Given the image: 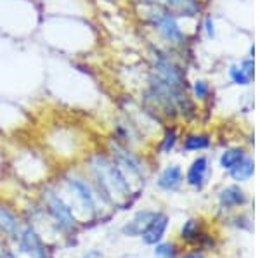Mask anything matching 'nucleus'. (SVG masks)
Segmentation results:
<instances>
[{
  "label": "nucleus",
  "mask_w": 260,
  "mask_h": 258,
  "mask_svg": "<svg viewBox=\"0 0 260 258\" xmlns=\"http://www.w3.org/2000/svg\"><path fill=\"white\" fill-rule=\"evenodd\" d=\"M87 165L99 196L113 205H125L128 201L132 196V182L110 155L95 153L87 160Z\"/></svg>",
  "instance_id": "obj_1"
},
{
  "label": "nucleus",
  "mask_w": 260,
  "mask_h": 258,
  "mask_svg": "<svg viewBox=\"0 0 260 258\" xmlns=\"http://www.w3.org/2000/svg\"><path fill=\"white\" fill-rule=\"evenodd\" d=\"M149 23L165 44L172 45V47H182L186 44V33L180 26L179 18L175 14H172L170 11H167L165 7L163 9H154L151 12Z\"/></svg>",
  "instance_id": "obj_2"
},
{
  "label": "nucleus",
  "mask_w": 260,
  "mask_h": 258,
  "mask_svg": "<svg viewBox=\"0 0 260 258\" xmlns=\"http://www.w3.org/2000/svg\"><path fill=\"white\" fill-rule=\"evenodd\" d=\"M110 149V156L116 161V165L121 168V172L127 175L130 182L137 180V182H144L146 178V168L142 163L141 156H137L136 153H132L128 149V145L120 144L118 140L111 139L108 144Z\"/></svg>",
  "instance_id": "obj_3"
},
{
  "label": "nucleus",
  "mask_w": 260,
  "mask_h": 258,
  "mask_svg": "<svg viewBox=\"0 0 260 258\" xmlns=\"http://www.w3.org/2000/svg\"><path fill=\"white\" fill-rule=\"evenodd\" d=\"M64 186L70 191V194L73 196L75 203L82 208L83 211H87L89 215H94L98 210L95 199H98V191L94 189V186L89 180H85L82 175H66L64 177Z\"/></svg>",
  "instance_id": "obj_4"
},
{
  "label": "nucleus",
  "mask_w": 260,
  "mask_h": 258,
  "mask_svg": "<svg viewBox=\"0 0 260 258\" xmlns=\"http://www.w3.org/2000/svg\"><path fill=\"white\" fill-rule=\"evenodd\" d=\"M42 199H44L45 206H47L50 217L56 220L57 227L62 229V231H70V229H73V226H75L73 210H71V206L56 193V191L45 189L44 193H42Z\"/></svg>",
  "instance_id": "obj_5"
},
{
  "label": "nucleus",
  "mask_w": 260,
  "mask_h": 258,
  "mask_svg": "<svg viewBox=\"0 0 260 258\" xmlns=\"http://www.w3.org/2000/svg\"><path fill=\"white\" fill-rule=\"evenodd\" d=\"M208 173H210V160H208L205 155H200L191 161L184 180H186L187 186H191L192 189L200 191V189H203L205 184H207Z\"/></svg>",
  "instance_id": "obj_6"
},
{
  "label": "nucleus",
  "mask_w": 260,
  "mask_h": 258,
  "mask_svg": "<svg viewBox=\"0 0 260 258\" xmlns=\"http://www.w3.org/2000/svg\"><path fill=\"white\" fill-rule=\"evenodd\" d=\"M156 184L161 191H167V193L179 191L180 186L184 184V172H182V168H180V165L174 163V165L165 166L160 175H158Z\"/></svg>",
  "instance_id": "obj_7"
},
{
  "label": "nucleus",
  "mask_w": 260,
  "mask_h": 258,
  "mask_svg": "<svg viewBox=\"0 0 260 258\" xmlns=\"http://www.w3.org/2000/svg\"><path fill=\"white\" fill-rule=\"evenodd\" d=\"M169 215L165 213H160V211H156V215H154V218L149 222V226L146 227V231L142 232V241H144L146 244H158L161 243L163 236H165L167 232V227H169Z\"/></svg>",
  "instance_id": "obj_8"
},
{
  "label": "nucleus",
  "mask_w": 260,
  "mask_h": 258,
  "mask_svg": "<svg viewBox=\"0 0 260 258\" xmlns=\"http://www.w3.org/2000/svg\"><path fill=\"white\" fill-rule=\"evenodd\" d=\"M19 244H21V249L33 258H47V255H45V246H44V243H42L40 236L37 234L31 227H26L21 232Z\"/></svg>",
  "instance_id": "obj_9"
},
{
  "label": "nucleus",
  "mask_w": 260,
  "mask_h": 258,
  "mask_svg": "<svg viewBox=\"0 0 260 258\" xmlns=\"http://www.w3.org/2000/svg\"><path fill=\"white\" fill-rule=\"evenodd\" d=\"M156 211H151V210H142V211H137L136 215L132 217L130 222H127L121 229L125 236H130V238H136V236H141L142 232L146 231V227L149 226V222L154 218Z\"/></svg>",
  "instance_id": "obj_10"
},
{
  "label": "nucleus",
  "mask_w": 260,
  "mask_h": 258,
  "mask_svg": "<svg viewBox=\"0 0 260 258\" xmlns=\"http://www.w3.org/2000/svg\"><path fill=\"white\" fill-rule=\"evenodd\" d=\"M246 201L248 196L240 186H228L219 193V203L222 208H240Z\"/></svg>",
  "instance_id": "obj_11"
},
{
  "label": "nucleus",
  "mask_w": 260,
  "mask_h": 258,
  "mask_svg": "<svg viewBox=\"0 0 260 258\" xmlns=\"http://www.w3.org/2000/svg\"><path fill=\"white\" fill-rule=\"evenodd\" d=\"M0 232L11 236V238H19V220L9 208L0 205Z\"/></svg>",
  "instance_id": "obj_12"
},
{
  "label": "nucleus",
  "mask_w": 260,
  "mask_h": 258,
  "mask_svg": "<svg viewBox=\"0 0 260 258\" xmlns=\"http://www.w3.org/2000/svg\"><path fill=\"white\" fill-rule=\"evenodd\" d=\"M163 7L172 14L179 16H194L198 11V4L194 0H161Z\"/></svg>",
  "instance_id": "obj_13"
},
{
  "label": "nucleus",
  "mask_w": 260,
  "mask_h": 258,
  "mask_svg": "<svg viewBox=\"0 0 260 258\" xmlns=\"http://www.w3.org/2000/svg\"><path fill=\"white\" fill-rule=\"evenodd\" d=\"M212 145V139L208 134H189L186 139L182 140V151L186 153H200V151H207Z\"/></svg>",
  "instance_id": "obj_14"
},
{
  "label": "nucleus",
  "mask_w": 260,
  "mask_h": 258,
  "mask_svg": "<svg viewBox=\"0 0 260 258\" xmlns=\"http://www.w3.org/2000/svg\"><path fill=\"white\" fill-rule=\"evenodd\" d=\"M255 173V161L246 155L243 160L234 166L233 170H229V177L233 178L234 182H246L253 177Z\"/></svg>",
  "instance_id": "obj_15"
},
{
  "label": "nucleus",
  "mask_w": 260,
  "mask_h": 258,
  "mask_svg": "<svg viewBox=\"0 0 260 258\" xmlns=\"http://www.w3.org/2000/svg\"><path fill=\"white\" fill-rule=\"evenodd\" d=\"M245 156H246V151L243 148H229L220 155L219 165L222 170H228L229 172V170H233Z\"/></svg>",
  "instance_id": "obj_16"
},
{
  "label": "nucleus",
  "mask_w": 260,
  "mask_h": 258,
  "mask_svg": "<svg viewBox=\"0 0 260 258\" xmlns=\"http://www.w3.org/2000/svg\"><path fill=\"white\" fill-rule=\"evenodd\" d=\"M203 236V226H201V220L198 218H189L180 229V238L186 241H198Z\"/></svg>",
  "instance_id": "obj_17"
},
{
  "label": "nucleus",
  "mask_w": 260,
  "mask_h": 258,
  "mask_svg": "<svg viewBox=\"0 0 260 258\" xmlns=\"http://www.w3.org/2000/svg\"><path fill=\"white\" fill-rule=\"evenodd\" d=\"M177 142H179V132L175 130V128H167L160 142V151L163 155H169V153H172L175 149Z\"/></svg>",
  "instance_id": "obj_18"
},
{
  "label": "nucleus",
  "mask_w": 260,
  "mask_h": 258,
  "mask_svg": "<svg viewBox=\"0 0 260 258\" xmlns=\"http://www.w3.org/2000/svg\"><path fill=\"white\" fill-rule=\"evenodd\" d=\"M191 90L196 101H207L212 94V85L207 80H203V78H198V80L192 82Z\"/></svg>",
  "instance_id": "obj_19"
},
{
  "label": "nucleus",
  "mask_w": 260,
  "mask_h": 258,
  "mask_svg": "<svg viewBox=\"0 0 260 258\" xmlns=\"http://www.w3.org/2000/svg\"><path fill=\"white\" fill-rule=\"evenodd\" d=\"M229 78L233 80V83H236V85L246 87V85H250V82L253 77L246 73L245 69L241 68V64H231L229 66Z\"/></svg>",
  "instance_id": "obj_20"
},
{
  "label": "nucleus",
  "mask_w": 260,
  "mask_h": 258,
  "mask_svg": "<svg viewBox=\"0 0 260 258\" xmlns=\"http://www.w3.org/2000/svg\"><path fill=\"white\" fill-rule=\"evenodd\" d=\"M154 255L158 258H177L175 243H158L154 244Z\"/></svg>",
  "instance_id": "obj_21"
},
{
  "label": "nucleus",
  "mask_w": 260,
  "mask_h": 258,
  "mask_svg": "<svg viewBox=\"0 0 260 258\" xmlns=\"http://www.w3.org/2000/svg\"><path fill=\"white\" fill-rule=\"evenodd\" d=\"M203 30H205V33H207L208 39H213V36H215V23H213L212 16H207V18H205Z\"/></svg>",
  "instance_id": "obj_22"
},
{
  "label": "nucleus",
  "mask_w": 260,
  "mask_h": 258,
  "mask_svg": "<svg viewBox=\"0 0 260 258\" xmlns=\"http://www.w3.org/2000/svg\"><path fill=\"white\" fill-rule=\"evenodd\" d=\"M82 258H103V255H101V251H98V249H90V251L85 253Z\"/></svg>",
  "instance_id": "obj_23"
},
{
  "label": "nucleus",
  "mask_w": 260,
  "mask_h": 258,
  "mask_svg": "<svg viewBox=\"0 0 260 258\" xmlns=\"http://www.w3.org/2000/svg\"><path fill=\"white\" fill-rule=\"evenodd\" d=\"M182 258H207V256L201 251H191V253H187V255H184Z\"/></svg>",
  "instance_id": "obj_24"
},
{
  "label": "nucleus",
  "mask_w": 260,
  "mask_h": 258,
  "mask_svg": "<svg viewBox=\"0 0 260 258\" xmlns=\"http://www.w3.org/2000/svg\"><path fill=\"white\" fill-rule=\"evenodd\" d=\"M2 258H14V256H12L9 251H6V253H2Z\"/></svg>",
  "instance_id": "obj_25"
}]
</instances>
